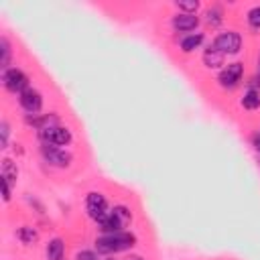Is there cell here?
Returning <instances> with one entry per match:
<instances>
[{"instance_id": "cell-22", "label": "cell", "mask_w": 260, "mask_h": 260, "mask_svg": "<svg viewBox=\"0 0 260 260\" xmlns=\"http://www.w3.org/2000/svg\"><path fill=\"white\" fill-rule=\"evenodd\" d=\"M75 260H98V256H95V252H91V250H81V252H77Z\"/></svg>"}, {"instance_id": "cell-19", "label": "cell", "mask_w": 260, "mask_h": 260, "mask_svg": "<svg viewBox=\"0 0 260 260\" xmlns=\"http://www.w3.org/2000/svg\"><path fill=\"white\" fill-rule=\"evenodd\" d=\"M0 51H2V59H0V65L4 67V71L8 69V63H10V45H8V41L6 39H2L0 41Z\"/></svg>"}, {"instance_id": "cell-2", "label": "cell", "mask_w": 260, "mask_h": 260, "mask_svg": "<svg viewBox=\"0 0 260 260\" xmlns=\"http://www.w3.org/2000/svg\"><path fill=\"white\" fill-rule=\"evenodd\" d=\"M215 51H219L221 55H234L240 51L242 47V37L236 32V30H225V32H219L211 45Z\"/></svg>"}, {"instance_id": "cell-8", "label": "cell", "mask_w": 260, "mask_h": 260, "mask_svg": "<svg viewBox=\"0 0 260 260\" xmlns=\"http://www.w3.org/2000/svg\"><path fill=\"white\" fill-rule=\"evenodd\" d=\"M18 100H20V106H22L28 114H32V116L43 108V98H41V93H39L37 89H32V87L24 89Z\"/></svg>"}, {"instance_id": "cell-4", "label": "cell", "mask_w": 260, "mask_h": 260, "mask_svg": "<svg viewBox=\"0 0 260 260\" xmlns=\"http://www.w3.org/2000/svg\"><path fill=\"white\" fill-rule=\"evenodd\" d=\"M2 81L6 85V89H10L12 93H22L24 89H28V77L22 69L18 67H10L4 71L2 75Z\"/></svg>"}, {"instance_id": "cell-14", "label": "cell", "mask_w": 260, "mask_h": 260, "mask_svg": "<svg viewBox=\"0 0 260 260\" xmlns=\"http://www.w3.org/2000/svg\"><path fill=\"white\" fill-rule=\"evenodd\" d=\"M203 43V32H195V35H189V37H185L183 41H181V51H185V53H191V51H195L199 45Z\"/></svg>"}, {"instance_id": "cell-13", "label": "cell", "mask_w": 260, "mask_h": 260, "mask_svg": "<svg viewBox=\"0 0 260 260\" xmlns=\"http://www.w3.org/2000/svg\"><path fill=\"white\" fill-rule=\"evenodd\" d=\"M16 238H18L24 246H30V244H35V242L39 240V234H37L30 225H22V228L16 230Z\"/></svg>"}, {"instance_id": "cell-12", "label": "cell", "mask_w": 260, "mask_h": 260, "mask_svg": "<svg viewBox=\"0 0 260 260\" xmlns=\"http://www.w3.org/2000/svg\"><path fill=\"white\" fill-rule=\"evenodd\" d=\"M63 252H65V246H63L61 238H55L47 244V258L49 260H63Z\"/></svg>"}, {"instance_id": "cell-15", "label": "cell", "mask_w": 260, "mask_h": 260, "mask_svg": "<svg viewBox=\"0 0 260 260\" xmlns=\"http://www.w3.org/2000/svg\"><path fill=\"white\" fill-rule=\"evenodd\" d=\"M242 106H244L246 110H256V108H260V91L248 89V91L244 93V98H242Z\"/></svg>"}, {"instance_id": "cell-20", "label": "cell", "mask_w": 260, "mask_h": 260, "mask_svg": "<svg viewBox=\"0 0 260 260\" xmlns=\"http://www.w3.org/2000/svg\"><path fill=\"white\" fill-rule=\"evenodd\" d=\"M248 24L256 30H260V6H254L250 12H248Z\"/></svg>"}, {"instance_id": "cell-25", "label": "cell", "mask_w": 260, "mask_h": 260, "mask_svg": "<svg viewBox=\"0 0 260 260\" xmlns=\"http://www.w3.org/2000/svg\"><path fill=\"white\" fill-rule=\"evenodd\" d=\"M254 146H256V150H260V134L254 136Z\"/></svg>"}, {"instance_id": "cell-24", "label": "cell", "mask_w": 260, "mask_h": 260, "mask_svg": "<svg viewBox=\"0 0 260 260\" xmlns=\"http://www.w3.org/2000/svg\"><path fill=\"white\" fill-rule=\"evenodd\" d=\"M10 185H12V183H8V181H4V201H8V199H10V193H12V189H10Z\"/></svg>"}, {"instance_id": "cell-10", "label": "cell", "mask_w": 260, "mask_h": 260, "mask_svg": "<svg viewBox=\"0 0 260 260\" xmlns=\"http://www.w3.org/2000/svg\"><path fill=\"white\" fill-rule=\"evenodd\" d=\"M98 225H100V230L104 232V236H108V234H116V232H122V221L110 211L108 215H104L100 221H98Z\"/></svg>"}, {"instance_id": "cell-16", "label": "cell", "mask_w": 260, "mask_h": 260, "mask_svg": "<svg viewBox=\"0 0 260 260\" xmlns=\"http://www.w3.org/2000/svg\"><path fill=\"white\" fill-rule=\"evenodd\" d=\"M205 20H207V24H211V26H219L221 20H223V12H221V8H219V6H211V8H207V10H205Z\"/></svg>"}, {"instance_id": "cell-3", "label": "cell", "mask_w": 260, "mask_h": 260, "mask_svg": "<svg viewBox=\"0 0 260 260\" xmlns=\"http://www.w3.org/2000/svg\"><path fill=\"white\" fill-rule=\"evenodd\" d=\"M39 136L43 144H53V146H65L71 142V132L63 126H45L39 130Z\"/></svg>"}, {"instance_id": "cell-23", "label": "cell", "mask_w": 260, "mask_h": 260, "mask_svg": "<svg viewBox=\"0 0 260 260\" xmlns=\"http://www.w3.org/2000/svg\"><path fill=\"white\" fill-rule=\"evenodd\" d=\"M0 134H2V148H6V140H8V122H2L0 124Z\"/></svg>"}, {"instance_id": "cell-6", "label": "cell", "mask_w": 260, "mask_h": 260, "mask_svg": "<svg viewBox=\"0 0 260 260\" xmlns=\"http://www.w3.org/2000/svg\"><path fill=\"white\" fill-rule=\"evenodd\" d=\"M85 209H87V213H89L95 221H100L104 215L110 213V211H108V201H106V197H104L102 193H95V191L85 197Z\"/></svg>"}, {"instance_id": "cell-1", "label": "cell", "mask_w": 260, "mask_h": 260, "mask_svg": "<svg viewBox=\"0 0 260 260\" xmlns=\"http://www.w3.org/2000/svg\"><path fill=\"white\" fill-rule=\"evenodd\" d=\"M136 244V238L128 232H116V234H108L95 240V250L102 254H112V252H122L128 250Z\"/></svg>"}, {"instance_id": "cell-17", "label": "cell", "mask_w": 260, "mask_h": 260, "mask_svg": "<svg viewBox=\"0 0 260 260\" xmlns=\"http://www.w3.org/2000/svg\"><path fill=\"white\" fill-rule=\"evenodd\" d=\"M16 175H18L16 165H14L12 160L4 158V160H2V179L8 181V183H14V181H16Z\"/></svg>"}, {"instance_id": "cell-5", "label": "cell", "mask_w": 260, "mask_h": 260, "mask_svg": "<svg viewBox=\"0 0 260 260\" xmlns=\"http://www.w3.org/2000/svg\"><path fill=\"white\" fill-rule=\"evenodd\" d=\"M242 75H244V65L242 63H230L225 69H221L217 81L223 89H234L242 81Z\"/></svg>"}, {"instance_id": "cell-11", "label": "cell", "mask_w": 260, "mask_h": 260, "mask_svg": "<svg viewBox=\"0 0 260 260\" xmlns=\"http://www.w3.org/2000/svg\"><path fill=\"white\" fill-rule=\"evenodd\" d=\"M223 57H225V55H221L219 51H215L213 47H209V49L203 53V63H205V67H209V69H215V67H221V65H223Z\"/></svg>"}, {"instance_id": "cell-9", "label": "cell", "mask_w": 260, "mask_h": 260, "mask_svg": "<svg viewBox=\"0 0 260 260\" xmlns=\"http://www.w3.org/2000/svg\"><path fill=\"white\" fill-rule=\"evenodd\" d=\"M199 24V18L195 14H183L179 12L177 16H173V28L179 30V32H189L193 28H197Z\"/></svg>"}, {"instance_id": "cell-21", "label": "cell", "mask_w": 260, "mask_h": 260, "mask_svg": "<svg viewBox=\"0 0 260 260\" xmlns=\"http://www.w3.org/2000/svg\"><path fill=\"white\" fill-rule=\"evenodd\" d=\"M177 8L183 10V14H195L199 10V2H177Z\"/></svg>"}, {"instance_id": "cell-26", "label": "cell", "mask_w": 260, "mask_h": 260, "mask_svg": "<svg viewBox=\"0 0 260 260\" xmlns=\"http://www.w3.org/2000/svg\"><path fill=\"white\" fill-rule=\"evenodd\" d=\"M126 260H144V258H142V256H128Z\"/></svg>"}, {"instance_id": "cell-7", "label": "cell", "mask_w": 260, "mask_h": 260, "mask_svg": "<svg viewBox=\"0 0 260 260\" xmlns=\"http://www.w3.org/2000/svg\"><path fill=\"white\" fill-rule=\"evenodd\" d=\"M41 152H43L45 160L51 162V165H55V167H67L71 162V154L65 152V150H61V148H57V146H53V144H43L41 146Z\"/></svg>"}, {"instance_id": "cell-18", "label": "cell", "mask_w": 260, "mask_h": 260, "mask_svg": "<svg viewBox=\"0 0 260 260\" xmlns=\"http://www.w3.org/2000/svg\"><path fill=\"white\" fill-rule=\"evenodd\" d=\"M112 213L122 221V225H126L130 219H132V213H130V209L128 207H124V205H116L114 209H112Z\"/></svg>"}]
</instances>
